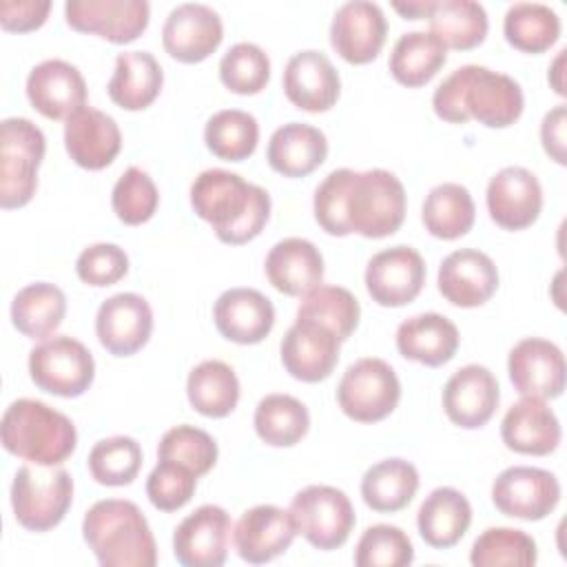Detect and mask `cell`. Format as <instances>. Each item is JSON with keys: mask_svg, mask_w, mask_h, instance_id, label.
Wrapping results in <instances>:
<instances>
[{"mask_svg": "<svg viewBox=\"0 0 567 567\" xmlns=\"http://www.w3.org/2000/svg\"><path fill=\"white\" fill-rule=\"evenodd\" d=\"M315 219L334 237L357 233L381 239L396 233L405 219V188L383 168L363 173L337 168L315 190Z\"/></svg>", "mask_w": 567, "mask_h": 567, "instance_id": "1", "label": "cell"}, {"mask_svg": "<svg viewBox=\"0 0 567 567\" xmlns=\"http://www.w3.org/2000/svg\"><path fill=\"white\" fill-rule=\"evenodd\" d=\"M523 106V89L514 78L478 64L454 69L432 95L436 117L450 124L474 117L487 128H505L520 117Z\"/></svg>", "mask_w": 567, "mask_h": 567, "instance_id": "2", "label": "cell"}, {"mask_svg": "<svg viewBox=\"0 0 567 567\" xmlns=\"http://www.w3.org/2000/svg\"><path fill=\"white\" fill-rule=\"evenodd\" d=\"M190 206L213 226L217 239L230 246L255 239L270 217L268 190L224 168H208L195 177Z\"/></svg>", "mask_w": 567, "mask_h": 567, "instance_id": "3", "label": "cell"}, {"mask_svg": "<svg viewBox=\"0 0 567 567\" xmlns=\"http://www.w3.org/2000/svg\"><path fill=\"white\" fill-rule=\"evenodd\" d=\"M82 536L102 567H153L157 547L142 509L124 498H104L89 507Z\"/></svg>", "mask_w": 567, "mask_h": 567, "instance_id": "4", "label": "cell"}, {"mask_svg": "<svg viewBox=\"0 0 567 567\" xmlns=\"http://www.w3.org/2000/svg\"><path fill=\"white\" fill-rule=\"evenodd\" d=\"M0 439L9 454L35 465H60L78 445L73 421L35 399H18L4 410Z\"/></svg>", "mask_w": 567, "mask_h": 567, "instance_id": "5", "label": "cell"}, {"mask_svg": "<svg viewBox=\"0 0 567 567\" xmlns=\"http://www.w3.org/2000/svg\"><path fill=\"white\" fill-rule=\"evenodd\" d=\"M73 501V478L64 467L27 463L11 485L16 520L29 532H49L62 523Z\"/></svg>", "mask_w": 567, "mask_h": 567, "instance_id": "6", "label": "cell"}, {"mask_svg": "<svg viewBox=\"0 0 567 567\" xmlns=\"http://www.w3.org/2000/svg\"><path fill=\"white\" fill-rule=\"evenodd\" d=\"M47 151L44 133L27 117L0 124V206H27L38 188V168Z\"/></svg>", "mask_w": 567, "mask_h": 567, "instance_id": "7", "label": "cell"}, {"mask_svg": "<svg viewBox=\"0 0 567 567\" xmlns=\"http://www.w3.org/2000/svg\"><path fill=\"white\" fill-rule=\"evenodd\" d=\"M29 374L35 388L73 399L91 388L95 361L82 341L69 334H53L29 352Z\"/></svg>", "mask_w": 567, "mask_h": 567, "instance_id": "8", "label": "cell"}, {"mask_svg": "<svg viewBox=\"0 0 567 567\" xmlns=\"http://www.w3.org/2000/svg\"><path fill=\"white\" fill-rule=\"evenodd\" d=\"M401 399V381L390 363L363 357L348 365L339 385L337 403L341 412L359 423H377L394 412Z\"/></svg>", "mask_w": 567, "mask_h": 567, "instance_id": "9", "label": "cell"}, {"mask_svg": "<svg viewBox=\"0 0 567 567\" xmlns=\"http://www.w3.org/2000/svg\"><path fill=\"white\" fill-rule=\"evenodd\" d=\"M290 516L297 534L321 551L341 547L357 523L350 498L332 485H308L299 489L290 503Z\"/></svg>", "mask_w": 567, "mask_h": 567, "instance_id": "10", "label": "cell"}, {"mask_svg": "<svg viewBox=\"0 0 567 567\" xmlns=\"http://www.w3.org/2000/svg\"><path fill=\"white\" fill-rule=\"evenodd\" d=\"M560 501V483L549 470L512 465L492 483L494 507L512 518L543 520Z\"/></svg>", "mask_w": 567, "mask_h": 567, "instance_id": "11", "label": "cell"}, {"mask_svg": "<svg viewBox=\"0 0 567 567\" xmlns=\"http://www.w3.org/2000/svg\"><path fill=\"white\" fill-rule=\"evenodd\" d=\"M64 18L75 31L126 44L146 31L151 7L146 0H69Z\"/></svg>", "mask_w": 567, "mask_h": 567, "instance_id": "12", "label": "cell"}, {"mask_svg": "<svg viewBox=\"0 0 567 567\" xmlns=\"http://www.w3.org/2000/svg\"><path fill=\"white\" fill-rule=\"evenodd\" d=\"M425 284V261L410 246H392L377 252L365 266V288L372 301L401 308L419 297Z\"/></svg>", "mask_w": 567, "mask_h": 567, "instance_id": "13", "label": "cell"}, {"mask_svg": "<svg viewBox=\"0 0 567 567\" xmlns=\"http://www.w3.org/2000/svg\"><path fill=\"white\" fill-rule=\"evenodd\" d=\"M224 40V24L215 9L199 2H184L171 9L162 27L166 53L184 64L206 60Z\"/></svg>", "mask_w": 567, "mask_h": 567, "instance_id": "14", "label": "cell"}, {"mask_svg": "<svg viewBox=\"0 0 567 567\" xmlns=\"http://www.w3.org/2000/svg\"><path fill=\"white\" fill-rule=\"evenodd\" d=\"M507 372L514 390L520 396L556 399L565 390V357L563 350L540 337L520 339L507 359Z\"/></svg>", "mask_w": 567, "mask_h": 567, "instance_id": "15", "label": "cell"}, {"mask_svg": "<svg viewBox=\"0 0 567 567\" xmlns=\"http://www.w3.org/2000/svg\"><path fill=\"white\" fill-rule=\"evenodd\" d=\"M230 516L219 505H202L173 534V554L184 567H219L228 556Z\"/></svg>", "mask_w": 567, "mask_h": 567, "instance_id": "16", "label": "cell"}, {"mask_svg": "<svg viewBox=\"0 0 567 567\" xmlns=\"http://www.w3.org/2000/svg\"><path fill=\"white\" fill-rule=\"evenodd\" d=\"M153 332V310L142 295L120 292L102 301L95 315V334L113 357L142 350Z\"/></svg>", "mask_w": 567, "mask_h": 567, "instance_id": "17", "label": "cell"}, {"mask_svg": "<svg viewBox=\"0 0 567 567\" xmlns=\"http://www.w3.org/2000/svg\"><path fill=\"white\" fill-rule=\"evenodd\" d=\"M388 22L377 2L352 0L334 11L330 24L332 49L350 64L372 62L385 44Z\"/></svg>", "mask_w": 567, "mask_h": 567, "instance_id": "18", "label": "cell"}, {"mask_svg": "<svg viewBox=\"0 0 567 567\" xmlns=\"http://www.w3.org/2000/svg\"><path fill=\"white\" fill-rule=\"evenodd\" d=\"M485 202L496 226L523 230L532 226L543 210V188L532 171L505 166L489 179Z\"/></svg>", "mask_w": 567, "mask_h": 567, "instance_id": "19", "label": "cell"}, {"mask_svg": "<svg viewBox=\"0 0 567 567\" xmlns=\"http://www.w3.org/2000/svg\"><path fill=\"white\" fill-rule=\"evenodd\" d=\"M501 390L496 377L478 363L458 368L443 388V410L447 419L465 430L483 427L496 412Z\"/></svg>", "mask_w": 567, "mask_h": 567, "instance_id": "20", "label": "cell"}, {"mask_svg": "<svg viewBox=\"0 0 567 567\" xmlns=\"http://www.w3.org/2000/svg\"><path fill=\"white\" fill-rule=\"evenodd\" d=\"M339 343L328 328L297 319L281 339V363L292 379L319 383L332 374L339 361Z\"/></svg>", "mask_w": 567, "mask_h": 567, "instance_id": "21", "label": "cell"}, {"mask_svg": "<svg viewBox=\"0 0 567 567\" xmlns=\"http://www.w3.org/2000/svg\"><path fill=\"white\" fill-rule=\"evenodd\" d=\"M281 86L286 97L308 113L330 111L341 93V80L334 64L326 53L315 49L297 51L288 60Z\"/></svg>", "mask_w": 567, "mask_h": 567, "instance_id": "22", "label": "cell"}, {"mask_svg": "<svg viewBox=\"0 0 567 567\" xmlns=\"http://www.w3.org/2000/svg\"><path fill=\"white\" fill-rule=\"evenodd\" d=\"M27 97L40 115L69 120L86 104V82L71 62L44 60L27 75Z\"/></svg>", "mask_w": 567, "mask_h": 567, "instance_id": "23", "label": "cell"}, {"mask_svg": "<svg viewBox=\"0 0 567 567\" xmlns=\"http://www.w3.org/2000/svg\"><path fill=\"white\" fill-rule=\"evenodd\" d=\"M297 527L290 509L277 505H255L241 514L233 529V543L241 560L250 565L270 563L295 540Z\"/></svg>", "mask_w": 567, "mask_h": 567, "instance_id": "24", "label": "cell"}, {"mask_svg": "<svg viewBox=\"0 0 567 567\" xmlns=\"http://www.w3.org/2000/svg\"><path fill=\"white\" fill-rule=\"evenodd\" d=\"M439 292L458 308H476L498 288V270L489 255L476 248L450 252L439 266Z\"/></svg>", "mask_w": 567, "mask_h": 567, "instance_id": "25", "label": "cell"}, {"mask_svg": "<svg viewBox=\"0 0 567 567\" xmlns=\"http://www.w3.org/2000/svg\"><path fill=\"white\" fill-rule=\"evenodd\" d=\"M219 334L239 346L264 341L275 326L272 301L255 288H228L213 308Z\"/></svg>", "mask_w": 567, "mask_h": 567, "instance_id": "26", "label": "cell"}, {"mask_svg": "<svg viewBox=\"0 0 567 567\" xmlns=\"http://www.w3.org/2000/svg\"><path fill=\"white\" fill-rule=\"evenodd\" d=\"M64 146L78 166L86 171H102L117 157L122 148V133L111 115L84 106L66 120Z\"/></svg>", "mask_w": 567, "mask_h": 567, "instance_id": "27", "label": "cell"}, {"mask_svg": "<svg viewBox=\"0 0 567 567\" xmlns=\"http://www.w3.org/2000/svg\"><path fill=\"white\" fill-rule=\"evenodd\" d=\"M560 436V421L543 399L523 396L505 412L501 423L503 443L518 454L545 456L558 447Z\"/></svg>", "mask_w": 567, "mask_h": 567, "instance_id": "28", "label": "cell"}, {"mask_svg": "<svg viewBox=\"0 0 567 567\" xmlns=\"http://www.w3.org/2000/svg\"><path fill=\"white\" fill-rule=\"evenodd\" d=\"M266 277L279 292L303 297L323 281V257L319 248L301 237L277 241L266 255Z\"/></svg>", "mask_w": 567, "mask_h": 567, "instance_id": "29", "label": "cell"}, {"mask_svg": "<svg viewBox=\"0 0 567 567\" xmlns=\"http://www.w3.org/2000/svg\"><path fill=\"white\" fill-rule=\"evenodd\" d=\"M396 350L401 357L439 368L458 350V328L439 312H421L396 328Z\"/></svg>", "mask_w": 567, "mask_h": 567, "instance_id": "30", "label": "cell"}, {"mask_svg": "<svg viewBox=\"0 0 567 567\" xmlns=\"http://www.w3.org/2000/svg\"><path fill=\"white\" fill-rule=\"evenodd\" d=\"M328 155V140L323 131L303 122H288L279 126L266 148V159L272 171L284 177H306L317 171Z\"/></svg>", "mask_w": 567, "mask_h": 567, "instance_id": "31", "label": "cell"}, {"mask_svg": "<svg viewBox=\"0 0 567 567\" xmlns=\"http://www.w3.org/2000/svg\"><path fill=\"white\" fill-rule=\"evenodd\" d=\"M472 523V505L454 487L432 489L419 507L416 527L421 538L434 549L454 547Z\"/></svg>", "mask_w": 567, "mask_h": 567, "instance_id": "32", "label": "cell"}, {"mask_svg": "<svg viewBox=\"0 0 567 567\" xmlns=\"http://www.w3.org/2000/svg\"><path fill=\"white\" fill-rule=\"evenodd\" d=\"M164 84V71L148 51H124L115 58V71L106 84L109 97L124 111L151 106Z\"/></svg>", "mask_w": 567, "mask_h": 567, "instance_id": "33", "label": "cell"}, {"mask_svg": "<svg viewBox=\"0 0 567 567\" xmlns=\"http://www.w3.org/2000/svg\"><path fill=\"white\" fill-rule=\"evenodd\" d=\"M419 489V472L405 458H383L368 467L361 478L363 503L381 514H392L410 505Z\"/></svg>", "mask_w": 567, "mask_h": 567, "instance_id": "34", "label": "cell"}, {"mask_svg": "<svg viewBox=\"0 0 567 567\" xmlns=\"http://www.w3.org/2000/svg\"><path fill=\"white\" fill-rule=\"evenodd\" d=\"M445 60L447 49L434 33L408 31L394 42L388 66L399 84L419 89L441 71Z\"/></svg>", "mask_w": 567, "mask_h": 567, "instance_id": "35", "label": "cell"}, {"mask_svg": "<svg viewBox=\"0 0 567 567\" xmlns=\"http://www.w3.org/2000/svg\"><path fill=\"white\" fill-rule=\"evenodd\" d=\"M64 315L66 297L49 281L24 286L11 301V321L16 330L29 339L51 337L62 326Z\"/></svg>", "mask_w": 567, "mask_h": 567, "instance_id": "36", "label": "cell"}, {"mask_svg": "<svg viewBox=\"0 0 567 567\" xmlns=\"http://www.w3.org/2000/svg\"><path fill=\"white\" fill-rule=\"evenodd\" d=\"M186 394L193 410L210 419H221L237 408L239 379L228 363L208 359L188 372Z\"/></svg>", "mask_w": 567, "mask_h": 567, "instance_id": "37", "label": "cell"}, {"mask_svg": "<svg viewBox=\"0 0 567 567\" xmlns=\"http://www.w3.org/2000/svg\"><path fill=\"white\" fill-rule=\"evenodd\" d=\"M427 22L430 33H434L445 49L456 51L478 47L489 29L483 4L472 0H434Z\"/></svg>", "mask_w": 567, "mask_h": 567, "instance_id": "38", "label": "cell"}, {"mask_svg": "<svg viewBox=\"0 0 567 567\" xmlns=\"http://www.w3.org/2000/svg\"><path fill=\"white\" fill-rule=\"evenodd\" d=\"M476 206L470 190L454 182L434 186L423 202L421 219L430 235L439 239H458L474 226Z\"/></svg>", "mask_w": 567, "mask_h": 567, "instance_id": "39", "label": "cell"}, {"mask_svg": "<svg viewBox=\"0 0 567 567\" xmlns=\"http://www.w3.org/2000/svg\"><path fill=\"white\" fill-rule=\"evenodd\" d=\"M255 432L272 447L297 445L310 427L308 408L290 394H266L255 408Z\"/></svg>", "mask_w": 567, "mask_h": 567, "instance_id": "40", "label": "cell"}, {"mask_svg": "<svg viewBox=\"0 0 567 567\" xmlns=\"http://www.w3.org/2000/svg\"><path fill=\"white\" fill-rule=\"evenodd\" d=\"M503 33L514 49L543 53L560 38V18L543 2H514L505 11Z\"/></svg>", "mask_w": 567, "mask_h": 567, "instance_id": "41", "label": "cell"}, {"mask_svg": "<svg viewBox=\"0 0 567 567\" xmlns=\"http://www.w3.org/2000/svg\"><path fill=\"white\" fill-rule=\"evenodd\" d=\"M361 308L357 297L341 286H317L303 295L297 319L315 321L337 334L339 341H346L359 326Z\"/></svg>", "mask_w": 567, "mask_h": 567, "instance_id": "42", "label": "cell"}, {"mask_svg": "<svg viewBox=\"0 0 567 567\" xmlns=\"http://www.w3.org/2000/svg\"><path fill=\"white\" fill-rule=\"evenodd\" d=\"M206 148L228 162H241L250 157L259 142V124L255 115L239 109L217 111L204 128Z\"/></svg>", "mask_w": 567, "mask_h": 567, "instance_id": "43", "label": "cell"}, {"mask_svg": "<svg viewBox=\"0 0 567 567\" xmlns=\"http://www.w3.org/2000/svg\"><path fill=\"white\" fill-rule=\"evenodd\" d=\"M538 560L536 540L523 529L514 527H489L472 545L470 563L474 567H498L516 565L532 567Z\"/></svg>", "mask_w": 567, "mask_h": 567, "instance_id": "44", "label": "cell"}, {"mask_svg": "<svg viewBox=\"0 0 567 567\" xmlns=\"http://www.w3.org/2000/svg\"><path fill=\"white\" fill-rule=\"evenodd\" d=\"M86 465L100 485H131L142 467V447L131 436H109L91 447Z\"/></svg>", "mask_w": 567, "mask_h": 567, "instance_id": "45", "label": "cell"}, {"mask_svg": "<svg viewBox=\"0 0 567 567\" xmlns=\"http://www.w3.org/2000/svg\"><path fill=\"white\" fill-rule=\"evenodd\" d=\"M215 439L195 425H175L159 439L157 458L177 463L197 476H204L217 463Z\"/></svg>", "mask_w": 567, "mask_h": 567, "instance_id": "46", "label": "cell"}, {"mask_svg": "<svg viewBox=\"0 0 567 567\" xmlns=\"http://www.w3.org/2000/svg\"><path fill=\"white\" fill-rule=\"evenodd\" d=\"M219 80L237 95H255L264 91L270 80V60L261 47L237 42L219 62Z\"/></svg>", "mask_w": 567, "mask_h": 567, "instance_id": "47", "label": "cell"}, {"mask_svg": "<svg viewBox=\"0 0 567 567\" xmlns=\"http://www.w3.org/2000/svg\"><path fill=\"white\" fill-rule=\"evenodd\" d=\"M159 204V193L151 175L137 166L126 168L111 193V206L120 221L126 226H140L148 221Z\"/></svg>", "mask_w": 567, "mask_h": 567, "instance_id": "48", "label": "cell"}, {"mask_svg": "<svg viewBox=\"0 0 567 567\" xmlns=\"http://www.w3.org/2000/svg\"><path fill=\"white\" fill-rule=\"evenodd\" d=\"M412 560V540L396 525L368 527L354 549V565L359 567H405Z\"/></svg>", "mask_w": 567, "mask_h": 567, "instance_id": "49", "label": "cell"}, {"mask_svg": "<svg viewBox=\"0 0 567 567\" xmlns=\"http://www.w3.org/2000/svg\"><path fill=\"white\" fill-rule=\"evenodd\" d=\"M195 487L197 474L171 461H157L146 478V496L159 512L182 509L193 498Z\"/></svg>", "mask_w": 567, "mask_h": 567, "instance_id": "50", "label": "cell"}, {"mask_svg": "<svg viewBox=\"0 0 567 567\" xmlns=\"http://www.w3.org/2000/svg\"><path fill=\"white\" fill-rule=\"evenodd\" d=\"M75 272L89 286H113L128 272V257L117 244L100 241L78 255Z\"/></svg>", "mask_w": 567, "mask_h": 567, "instance_id": "51", "label": "cell"}, {"mask_svg": "<svg viewBox=\"0 0 567 567\" xmlns=\"http://www.w3.org/2000/svg\"><path fill=\"white\" fill-rule=\"evenodd\" d=\"M51 11L49 0H2L0 2V24L4 31H33L47 22Z\"/></svg>", "mask_w": 567, "mask_h": 567, "instance_id": "52", "label": "cell"}, {"mask_svg": "<svg viewBox=\"0 0 567 567\" xmlns=\"http://www.w3.org/2000/svg\"><path fill=\"white\" fill-rule=\"evenodd\" d=\"M565 126H567V109L565 104L554 106L549 113H545L540 122V142L545 153L556 162L565 164Z\"/></svg>", "mask_w": 567, "mask_h": 567, "instance_id": "53", "label": "cell"}, {"mask_svg": "<svg viewBox=\"0 0 567 567\" xmlns=\"http://www.w3.org/2000/svg\"><path fill=\"white\" fill-rule=\"evenodd\" d=\"M434 0H410V2H392V9L401 13L405 20H421L427 18L432 11Z\"/></svg>", "mask_w": 567, "mask_h": 567, "instance_id": "54", "label": "cell"}, {"mask_svg": "<svg viewBox=\"0 0 567 567\" xmlns=\"http://www.w3.org/2000/svg\"><path fill=\"white\" fill-rule=\"evenodd\" d=\"M565 53L567 49H560L556 60L551 62V69H549V84L551 89L558 93V95H565L567 89H565V80H563V66H565Z\"/></svg>", "mask_w": 567, "mask_h": 567, "instance_id": "55", "label": "cell"}]
</instances>
